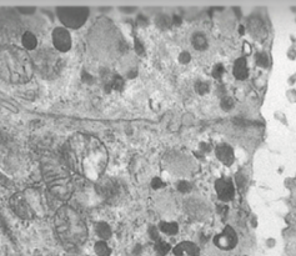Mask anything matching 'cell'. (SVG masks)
<instances>
[{"label":"cell","instance_id":"obj_1","mask_svg":"<svg viewBox=\"0 0 296 256\" xmlns=\"http://www.w3.org/2000/svg\"><path fill=\"white\" fill-rule=\"evenodd\" d=\"M65 158L70 169L90 181H99L108 166L109 154L98 138L78 133L65 145Z\"/></svg>","mask_w":296,"mask_h":256},{"label":"cell","instance_id":"obj_2","mask_svg":"<svg viewBox=\"0 0 296 256\" xmlns=\"http://www.w3.org/2000/svg\"><path fill=\"white\" fill-rule=\"evenodd\" d=\"M34 64L26 50L15 45L0 49V79L10 84H25L33 78Z\"/></svg>","mask_w":296,"mask_h":256},{"label":"cell","instance_id":"obj_3","mask_svg":"<svg viewBox=\"0 0 296 256\" xmlns=\"http://www.w3.org/2000/svg\"><path fill=\"white\" fill-rule=\"evenodd\" d=\"M54 225L59 239L66 245L78 246L86 241L88 226L80 214L69 205H63L56 210Z\"/></svg>","mask_w":296,"mask_h":256},{"label":"cell","instance_id":"obj_4","mask_svg":"<svg viewBox=\"0 0 296 256\" xmlns=\"http://www.w3.org/2000/svg\"><path fill=\"white\" fill-rule=\"evenodd\" d=\"M41 169L50 193L60 200H68L74 190L69 171L56 159H46Z\"/></svg>","mask_w":296,"mask_h":256},{"label":"cell","instance_id":"obj_5","mask_svg":"<svg viewBox=\"0 0 296 256\" xmlns=\"http://www.w3.org/2000/svg\"><path fill=\"white\" fill-rule=\"evenodd\" d=\"M56 15L64 28L79 29L86 23L90 11L85 6H63L56 9Z\"/></svg>","mask_w":296,"mask_h":256},{"label":"cell","instance_id":"obj_6","mask_svg":"<svg viewBox=\"0 0 296 256\" xmlns=\"http://www.w3.org/2000/svg\"><path fill=\"white\" fill-rule=\"evenodd\" d=\"M33 64L39 73L43 74L45 76H53L54 74L58 73L60 69V59L48 49H43V50L38 51L33 59Z\"/></svg>","mask_w":296,"mask_h":256},{"label":"cell","instance_id":"obj_7","mask_svg":"<svg viewBox=\"0 0 296 256\" xmlns=\"http://www.w3.org/2000/svg\"><path fill=\"white\" fill-rule=\"evenodd\" d=\"M10 206L14 213L24 220H31L36 214V209L25 193H18L10 199Z\"/></svg>","mask_w":296,"mask_h":256},{"label":"cell","instance_id":"obj_8","mask_svg":"<svg viewBox=\"0 0 296 256\" xmlns=\"http://www.w3.org/2000/svg\"><path fill=\"white\" fill-rule=\"evenodd\" d=\"M51 39H53V45L59 53H68L73 45V39H71V34L69 30L64 26H58L53 30L51 34Z\"/></svg>","mask_w":296,"mask_h":256},{"label":"cell","instance_id":"obj_9","mask_svg":"<svg viewBox=\"0 0 296 256\" xmlns=\"http://www.w3.org/2000/svg\"><path fill=\"white\" fill-rule=\"evenodd\" d=\"M214 244L221 250H233L238 244V235L230 226H226L223 233L214 238Z\"/></svg>","mask_w":296,"mask_h":256},{"label":"cell","instance_id":"obj_10","mask_svg":"<svg viewBox=\"0 0 296 256\" xmlns=\"http://www.w3.org/2000/svg\"><path fill=\"white\" fill-rule=\"evenodd\" d=\"M120 190L121 188L119 186V184L116 181L110 180V179H108V180H101L100 179L98 181V193L106 200L115 199L120 194Z\"/></svg>","mask_w":296,"mask_h":256},{"label":"cell","instance_id":"obj_11","mask_svg":"<svg viewBox=\"0 0 296 256\" xmlns=\"http://www.w3.org/2000/svg\"><path fill=\"white\" fill-rule=\"evenodd\" d=\"M215 190L221 201H230L235 195V189L233 183L228 179H219L215 183Z\"/></svg>","mask_w":296,"mask_h":256},{"label":"cell","instance_id":"obj_12","mask_svg":"<svg viewBox=\"0 0 296 256\" xmlns=\"http://www.w3.org/2000/svg\"><path fill=\"white\" fill-rule=\"evenodd\" d=\"M175 256H200V250L198 245L191 241H183L173 249Z\"/></svg>","mask_w":296,"mask_h":256},{"label":"cell","instance_id":"obj_13","mask_svg":"<svg viewBox=\"0 0 296 256\" xmlns=\"http://www.w3.org/2000/svg\"><path fill=\"white\" fill-rule=\"evenodd\" d=\"M215 154L216 158L225 165H231L234 163V151L228 144H220L219 146H216Z\"/></svg>","mask_w":296,"mask_h":256},{"label":"cell","instance_id":"obj_14","mask_svg":"<svg viewBox=\"0 0 296 256\" xmlns=\"http://www.w3.org/2000/svg\"><path fill=\"white\" fill-rule=\"evenodd\" d=\"M249 75V69H248V63L244 58L238 59L234 64V76H235L238 80H245Z\"/></svg>","mask_w":296,"mask_h":256},{"label":"cell","instance_id":"obj_15","mask_svg":"<svg viewBox=\"0 0 296 256\" xmlns=\"http://www.w3.org/2000/svg\"><path fill=\"white\" fill-rule=\"evenodd\" d=\"M21 44L26 51H33L38 48V39L31 31H25L21 36Z\"/></svg>","mask_w":296,"mask_h":256},{"label":"cell","instance_id":"obj_16","mask_svg":"<svg viewBox=\"0 0 296 256\" xmlns=\"http://www.w3.org/2000/svg\"><path fill=\"white\" fill-rule=\"evenodd\" d=\"M94 230H95L96 235L99 236V239H101L103 241L109 240V239L113 236V231H111V228L109 226V224L104 223V221H100V223L95 224V228H94Z\"/></svg>","mask_w":296,"mask_h":256},{"label":"cell","instance_id":"obj_17","mask_svg":"<svg viewBox=\"0 0 296 256\" xmlns=\"http://www.w3.org/2000/svg\"><path fill=\"white\" fill-rule=\"evenodd\" d=\"M191 44H193L194 48L199 51H204L206 48H208V39L204 35L203 33H195L191 38Z\"/></svg>","mask_w":296,"mask_h":256},{"label":"cell","instance_id":"obj_18","mask_svg":"<svg viewBox=\"0 0 296 256\" xmlns=\"http://www.w3.org/2000/svg\"><path fill=\"white\" fill-rule=\"evenodd\" d=\"M159 231L166 234V235H176L179 233V225L171 221H161L159 224Z\"/></svg>","mask_w":296,"mask_h":256},{"label":"cell","instance_id":"obj_19","mask_svg":"<svg viewBox=\"0 0 296 256\" xmlns=\"http://www.w3.org/2000/svg\"><path fill=\"white\" fill-rule=\"evenodd\" d=\"M94 251H95L96 256H110L111 255V249L110 246L106 244V241H98L94 245Z\"/></svg>","mask_w":296,"mask_h":256},{"label":"cell","instance_id":"obj_20","mask_svg":"<svg viewBox=\"0 0 296 256\" xmlns=\"http://www.w3.org/2000/svg\"><path fill=\"white\" fill-rule=\"evenodd\" d=\"M154 249H155L156 254H158L159 256H166L169 253H170L171 246L169 245V244L166 243V241L158 240L155 243V246H154Z\"/></svg>","mask_w":296,"mask_h":256},{"label":"cell","instance_id":"obj_21","mask_svg":"<svg viewBox=\"0 0 296 256\" xmlns=\"http://www.w3.org/2000/svg\"><path fill=\"white\" fill-rule=\"evenodd\" d=\"M156 25L159 26V28L161 29H166L169 28V26L173 24V20H171V18H169L168 15H159L158 18H156Z\"/></svg>","mask_w":296,"mask_h":256},{"label":"cell","instance_id":"obj_22","mask_svg":"<svg viewBox=\"0 0 296 256\" xmlns=\"http://www.w3.org/2000/svg\"><path fill=\"white\" fill-rule=\"evenodd\" d=\"M255 63L256 65L260 68H268L269 66V56L266 53H258L255 55Z\"/></svg>","mask_w":296,"mask_h":256},{"label":"cell","instance_id":"obj_23","mask_svg":"<svg viewBox=\"0 0 296 256\" xmlns=\"http://www.w3.org/2000/svg\"><path fill=\"white\" fill-rule=\"evenodd\" d=\"M195 90H196V93L200 94V95L208 94L209 93V84L205 83V81H201V80L196 81Z\"/></svg>","mask_w":296,"mask_h":256},{"label":"cell","instance_id":"obj_24","mask_svg":"<svg viewBox=\"0 0 296 256\" xmlns=\"http://www.w3.org/2000/svg\"><path fill=\"white\" fill-rule=\"evenodd\" d=\"M220 105L225 111H230L231 109L234 108V100L231 98H229V96H224L223 100H221V103H220Z\"/></svg>","mask_w":296,"mask_h":256},{"label":"cell","instance_id":"obj_25","mask_svg":"<svg viewBox=\"0 0 296 256\" xmlns=\"http://www.w3.org/2000/svg\"><path fill=\"white\" fill-rule=\"evenodd\" d=\"M224 73H225V70H224V66L221 65V64H216V65L214 66V69H213V76L215 79H221V78H223Z\"/></svg>","mask_w":296,"mask_h":256},{"label":"cell","instance_id":"obj_26","mask_svg":"<svg viewBox=\"0 0 296 256\" xmlns=\"http://www.w3.org/2000/svg\"><path fill=\"white\" fill-rule=\"evenodd\" d=\"M8 45H10V44H9L8 35H6V33L3 29H0V49Z\"/></svg>","mask_w":296,"mask_h":256},{"label":"cell","instance_id":"obj_27","mask_svg":"<svg viewBox=\"0 0 296 256\" xmlns=\"http://www.w3.org/2000/svg\"><path fill=\"white\" fill-rule=\"evenodd\" d=\"M178 190L180 193H189L191 190V185L188 181H179L178 183Z\"/></svg>","mask_w":296,"mask_h":256},{"label":"cell","instance_id":"obj_28","mask_svg":"<svg viewBox=\"0 0 296 256\" xmlns=\"http://www.w3.org/2000/svg\"><path fill=\"white\" fill-rule=\"evenodd\" d=\"M149 235H150V238L153 239L155 243L158 240H160V239H159V230L155 226H150V228H149Z\"/></svg>","mask_w":296,"mask_h":256},{"label":"cell","instance_id":"obj_29","mask_svg":"<svg viewBox=\"0 0 296 256\" xmlns=\"http://www.w3.org/2000/svg\"><path fill=\"white\" fill-rule=\"evenodd\" d=\"M190 60H191V56L188 51H183V53L179 55V61H180L181 64H188Z\"/></svg>","mask_w":296,"mask_h":256},{"label":"cell","instance_id":"obj_30","mask_svg":"<svg viewBox=\"0 0 296 256\" xmlns=\"http://www.w3.org/2000/svg\"><path fill=\"white\" fill-rule=\"evenodd\" d=\"M164 186H165V184H164L163 181H161V179L155 178V179H153V181H151V188L155 189V190H158V189L164 188Z\"/></svg>","mask_w":296,"mask_h":256},{"label":"cell","instance_id":"obj_31","mask_svg":"<svg viewBox=\"0 0 296 256\" xmlns=\"http://www.w3.org/2000/svg\"><path fill=\"white\" fill-rule=\"evenodd\" d=\"M134 44H135V50L138 54H144V45L143 44L139 41V39H135V41H134Z\"/></svg>","mask_w":296,"mask_h":256}]
</instances>
